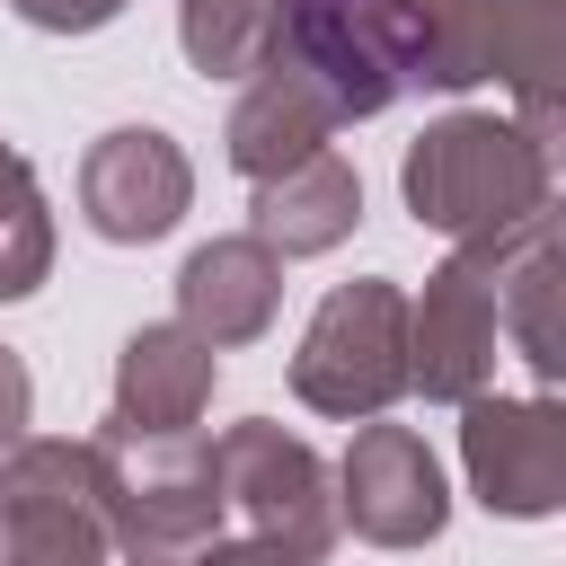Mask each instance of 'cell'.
Masks as SVG:
<instances>
[{
	"label": "cell",
	"mask_w": 566,
	"mask_h": 566,
	"mask_svg": "<svg viewBox=\"0 0 566 566\" xmlns=\"http://www.w3.org/2000/svg\"><path fill=\"white\" fill-rule=\"evenodd\" d=\"M416 380L433 398H469L478 371L495 363V283H478V256H460L433 292H424V318H416V345H407Z\"/></svg>",
	"instance_id": "cell-8"
},
{
	"label": "cell",
	"mask_w": 566,
	"mask_h": 566,
	"mask_svg": "<svg viewBox=\"0 0 566 566\" xmlns=\"http://www.w3.org/2000/svg\"><path fill=\"white\" fill-rule=\"evenodd\" d=\"M177 292H186V327L203 345H239L274 318V248L265 239H212V248H195Z\"/></svg>",
	"instance_id": "cell-10"
},
{
	"label": "cell",
	"mask_w": 566,
	"mask_h": 566,
	"mask_svg": "<svg viewBox=\"0 0 566 566\" xmlns=\"http://www.w3.org/2000/svg\"><path fill=\"white\" fill-rule=\"evenodd\" d=\"M283 44V0H186V53L195 71H265Z\"/></svg>",
	"instance_id": "cell-11"
},
{
	"label": "cell",
	"mask_w": 566,
	"mask_h": 566,
	"mask_svg": "<svg viewBox=\"0 0 566 566\" xmlns=\"http://www.w3.org/2000/svg\"><path fill=\"white\" fill-rule=\"evenodd\" d=\"M469 469H478V495L504 504V513H548L557 486H566V433L548 407H486L469 416Z\"/></svg>",
	"instance_id": "cell-5"
},
{
	"label": "cell",
	"mask_w": 566,
	"mask_h": 566,
	"mask_svg": "<svg viewBox=\"0 0 566 566\" xmlns=\"http://www.w3.org/2000/svg\"><path fill=\"white\" fill-rule=\"evenodd\" d=\"M354 212H363V195H354V168L336 150H301L283 177H256V239L283 248V256H310V248L345 239Z\"/></svg>",
	"instance_id": "cell-9"
},
{
	"label": "cell",
	"mask_w": 566,
	"mask_h": 566,
	"mask_svg": "<svg viewBox=\"0 0 566 566\" xmlns=\"http://www.w3.org/2000/svg\"><path fill=\"white\" fill-rule=\"evenodd\" d=\"M44 274V203H35V177L0 150V301L35 292Z\"/></svg>",
	"instance_id": "cell-12"
},
{
	"label": "cell",
	"mask_w": 566,
	"mask_h": 566,
	"mask_svg": "<svg viewBox=\"0 0 566 566\" xmlns=\"http://www.w3.org/2000/svg\"><path fill=\"white\" fill-rule=\"evenodd\" d=\"M212 389V345L195 327H150L124 345V389H115V433L106 442H142V433H186L195 407Z\"/></svg>",
	"instance_id": "cell-6"
},
{
	"label": "cell",
	"mask_w": 566,
	"mask_h": 566,
	"mask_svg": "<svg viewBox=\"0 0 566 566\" xmlns=\"http://www.w3.org/2000/svg\"><path fill=\"white\" fill-rule=\"evenodd\" d=\"M539 186H548V150L504 133L495 115H451L407 150V203L433 230H504L539 212Z\"/></svg>",
	"instance_id": "cell-1"
},
{
	"label": "cell",
	"mask_w": 566,
	"mask_h": 566,
	"mask_svg": "<svg viewBox=\"0 0 566 566\" xmlns=\"http://www.w3.org/2000/svg\"><path fill=\"white\" fill-rule=\"evenodd\" d=\"M124 0H18V18H35V27H97V18H115Z\"/></svg>",
	"instance_id": "cell-13"
},
{
	"label": "cell",
	"mask_w": 566,
	"mask_h": 566,
	"mask_svg": "<svg viewBox=\"0 0 566 566\" xmlns=\"http://www.w3.org/2000/svg\"><path fill=\"white\" fill-rule=\"evenodd\" d=\"M212 495L248 504L256 513V539H283V548H318L327 522H318V460L301 442H283L274 424H248L212 451Z\"/></svg>",
	"instance_id": "cell-3"
},
{
	"label": "cell",
	"mask_w": 566,
	"mask_h": 566,
	"mask_svg": "<svg viewBox=\"0 0 566 566\" xmlns=\"http://www.w3.org/2000/svg\"><path fill=\"white\" fill-rule=\"evenodd\" d=\"M80 195L97 239H159L186 212V159L168 150V133H106Z\"/></svg>",
	"instance_id": "cell-4"
},
{
	"label": "cell",
	"mask_w": 566,
	"mask_h": 566,
	"mask_svg": "<svg viewBox=\"0 0 566 566\" xmlns=\"http://www.w3.org/2000/svg\"><path fill=\"white\" fill-rule=\"evenodd\" d=\"M345 486H354V522L371 539H433L442 531V478L407 424H371L345 460Z\"/></svg>",
	"instance_id": "cell-7"
},
{
	"label": "cell",
	"mask_w": 566,
	"mask_h": 566,
	"mask_svg": "<svg viewBox=\"0 0 566 566\" xmlns=\"http://www.w3.org/2000/svg\"><path fill=\"white\" fill-rule=\"evenodd\" d=\"M301 398L336 407V416H371L380 398L407 389V301L389 283H354L318 310L310 345H301Z\"/></svg>",
	"instance_id": "cell-2"
}]
</instances>
